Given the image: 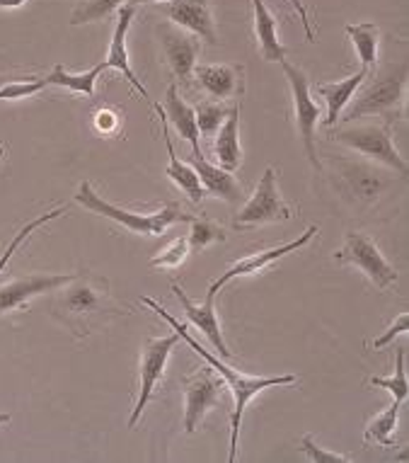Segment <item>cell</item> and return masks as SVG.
<instances>
[{"mask_svg": "<svg viewBox=\"0 0 409 463\" xmlns=\"http://www.w3.org/2000/svg\"><path fill=\"white\" fill-rule=\"evenodd\" d=\"M51 313L76 337H88L114 318L126 313L112 294L105 277L98 274H76L69 284L53 288Z\"/></svg>", "mask_w": 409, "mask_h": 463, "instance_id": "6da1fadb", "label": "cell"}, {"mask_svg": "<svg viewBox=\"0 0 409 463\" xmlns=\"http://www.w3.org/2000/svg\"><path fill=\"white\" fill-rule=\"evenodd\" d=\"M145 306H151L153 311L158 313L160 318L165 320V323H170L172 326V330L177 335H180V340H184L187 345H190L191 350L197 352L199 357L204 359L206 364L211 366L213 372L220 373V379H226V383L230 386V393H233V412H230V454H228V461L233 463L236 461V454H237V437H240V420H243V412L245 408H247V402L255 398L257 393H262V391H266V388L272 386H286V383H296L298 376H293V373H284V376H245V373L236 372V369H230V366H226L223 362H220L218 357H213L211 352L204 350L201 345H199L194 337H191L190 333H187V326H182V323H177V320L170 316V313L163 308L160 304H155L153 298H141Z\"/></svg>", "mask_w": 409, "mask_h": 463, "instance_id": "7a4b0ae2", "label": "cell"}, {"mask_svg": "<svg viewBox=\"0 0 409 463\" xmlns=\"http://www.w3.org/2000/svg\"><path fill=\"white\" fill-rule=\"evenodd\" d=\"M78 204H83L88 212H95L99 216H105V219H112L116 223H122L126 231L131 233H144V236H163L167 228L172 226V223H190L194 216L184 212L182 206L177 204V202H165V204L160 206L158 212L153 213H136V212H126L122 206L112 204V202H107L105 197H99L98 192L92 190V184L85 180L80 187H78L76 194Z\"/></svg>", "mask_w": 409, "mask_h": 463, "instance_id": "3957f363", "label": "cell"}, {"mask_svg": "<svg viewBox=\"0 0 409 463\" xmlns=\"http://www.w3.org/2000/svg\"><path fill=\"white\" fill-rule=\"evenodd\" d=\"M404 85H407V63L400 61L397 66L390 63L376 80L366 85L349 107H344V122H354L368 114L386 117L387 124H393L404 105Z\"/></svg>", "mask_w": 409, "mask_h": 463, "instance_id": "277c9868", "label": "cell"}, {"mask_svg": "<svg viewBox=\"0 0 409 463\" xmlns=\"http://www.w3.org/2000/svg\"><path fill=\"white\" fill-rule=\"evenodd\" d=\"M279 66L286 73L288 88H291V98H293V114H296V127L298 134H301V141H303V151L311 160V165L315 170H322V163L318 158V151H315V129H318L320 122V105L312 102L311 98V80L305 76L303 69H298L293 63H288L286 59L279 61Z\"/></svg>", "mask_w": 409, "mask_h": 463, "instance_id": "5b68a950", "label": "cell"}, {"mask_svg": "<svg viewBox=\"0 0 409 463\" xmlns=\"http://www.w3.org/2000/svg\"><path fill=\"white\" fill-rule=\"evenodd\" d=\"M293 219L291 206L284 202L279 187H276V170L266 167L265 175L259 177V184L255 194L247 199V204L236 213L233 228L245 231V228L265 226V223H279V221Z\"/></svg>", "mask_w": 409, "mask_h": 463, "instance_id": "8992f818", "label": "cell"}, {"mask_svg": "<svg viewBox=\"0 0 409 463\" xmlns=\"http://www.w3.org/2000/svg\"><path fill=\"white\" fill-rule=\"evenodd\" d=\"M334 260L341 265H354L376 284V288L386 291L387 287H393L397 281V272L393 265L383 258V252L378 250V245L373 243L371 238L358 231H349L344 248L334 252Z\"/></svg>", "mask_w": 409, "mask_h": 463, "instance_id": "52a82bcc", "label": "cell"}, {"mask_svg": "<svg viewBox=\"0 0 409 463\" xmlns=\"http://www.w3.org/2000/svg\"><path fill=\"white\" fill-rule=\"evenodd\" d=\"M180 342V335H165V337H148L144 342V354H141V386H138L136 408L131 412L129 427L134 430L136 422L144 415L145 405L153 398V391L158 386V381L165 376L167 359L172 354L174 345Z\"/></svg>", "mask_w": 409, "mask_h": 463, "instance_id": "ba28073f", "label": "cell"}, {"mask_svg": "<svg viewBox=\"0 0 409 463\" xmlns=\"http://www.w3.org/2000/svg\"><path fill=\"white\" fill-rule=\"evenodd\" d=\"M337 141L349 146L351 151H358L373 160L386 163L387 167L397 170L402 177H407V160L402 158L395 148L390 131L383 127H357V129H344L337 134Z\"/></svg>", "mask_w": 409, "mask_h": 463, "instance_id": "9c48e42d", "label": "cell"}, {"mask_svg": "<svg viewBox=\"0 0 409 463\" xmlns=\"http://www.w3.org/2000/svg\"><path fill=\"white\" fill-rule=\"evenodd\" d=\"M184 388V432L194 434L201 420L211 408L220 405V381L213 376V369H201L182 379Z\"/></svg>", "mask_w": 409, "mask_h": 463, "instance_id": "30bf717a", "label": "cell"}, {"mask_svg": "<svg viewBox=\"0 0 409 463\" xmlns=\"http://www.w3.org/2000/svg\"><path fill=\"white\" fill-rule=\"evenodd\" d=\"M76 274H24L20 279L5 281L0 284V313L15 311V308H23L27 306V301H32L39 294H51L53 288L69 284Z\"/></svg>", "mask_w": 409, "mask_h": 463, "instance_id": "8fae6325", "label": "cell"}, {"mask_svg": "<svg viewBox=\"0 0 409 463\" xmlns=\"http://www.w3.org/2000/svg\"><path fill=\"white\" fill-rule=\"evenodd\" d=\"M158 37L172 76L177 80H187L197 66V56L201 52L199 39L194 34H187L184 30H177V24H160Z\"/></svg>", "mask_w": 409, "mask_h": 463, "instance_id": "7c38bea8", "label": "cell"}, {"mask_svg": "<svg viewBox=\"0 0 409 463\" xmlns=\"http://www.w3.org/2000/svg\"><path fill=\"white\" fill-rule=\"evenodd\" d=\"M315 233H318V228L311 226V228H308V231H305L303 236L298 238V241H291V243L281 245V248H269V250L252 252V255H247V258L237 260L236 265H230V267H228L226 272L220 274L218 279L213 281L211 287H209V294H206V297L216 298V294H218L220 288L226 287L228 281L237 279V277H245V274H255V272H259V269H265L266 265H272L274 260L284 258V255H288V252L301 250V248H305V245L311 243L312 238H315Z\"/></svg>", "mask_w": 409, "mask_h": 463, "instance_id": "4fadbf2b", "label": "cell"}, {"mask_svg": "<svg viewBox=\"0 0 409 463\" xmlns=\"http://www.w3.org/2000/svg\"><path fill=\"white\" fill-rule=\"evenodd\" d=\"M163 15L170 17L177 27L191 32L194 37L209 42L211 46L218 44V34H216V23H213L209 0H167Z\"/></svg>", "mask_w": 409, "mask_h": 463, "instance_id": "5bb4252c", "label": "cell"}, {"mask_svg": "<svg viewBox=\"0 0 409 463\" xmlns=\"http://www.w3.org/2000/svg\"><path fill=\"white\" fill-rule=\"evenodd\" d=\"M191 76L197 78L201 90L213 99H237L245 92V69L236 63H201L194 66Z\"/></svg>", "mask_w": 409, "mask_h": 463, "instance_id": "9a60e30c", "label": "cell"}, {"mask_svg": "<svg viewBox=\"0 0 409 463\" xmlns=\"http://www.w3.org/2000/svg\"><path fill=\"white\" fill-rule=\"evenodd\" d=\"M134 15H136V8H134V5H124V8H119V20L114 24L112 44H109V53H107L105 66L107 71L116 69L119 73H124V78L129 80L131 88L153 107L155 105V99L151 98V92L145 90V85L136 78V73H134V69H131L129 63V52H126V34H129L131 30V20H134Z\"/></svg>", "mask_w": 409, "mask_h": 463, "instance_id": "2e32d148", "label": "cell"}, {"mask_svg": "<svg viewBox=\"0 0 409 463\" xmlns=\"http://www.w3.org/2000/svg\"><path fill=\"white\" fill-rule=\"evenodd\" d=\"M341 183V192L347 197L357 199V202H376V199L387 190V180L380 173L371 167L361 165V163H341L339 173H337Z\"/></svg>", "mask_w": 409, "mask_h": 463, "instance_id": "e0dca14e", "label": "cell"}, {"mask_svg": "<svg viewBox=\"0 0 409 463\" xmlns=\"http://www.w3.org/2000/svg\"><path fill=\"white\" fill-rule=\"evenodd\" d=\"M172 291H174V297H177V301H180V306L184 308V313H187V320L194 323V326L206 335V340L211 342L220 357L230 359V350H228L226 340H223V335H220L218 316H216V308H213V301H216V298L206 297L204 304H194V301L184 294L182 287H177V284H174Z\"/></svg>", "mask_w": 409, "mask_h": 463, "instance_id": "ac0fdd59", "label": "cell"}, {"mask_svg": "<svg viewBox=\"0 0 409 463\" xmlns=\"http://www.w3.org/2000/svg\"><path fill=\"white\" fill-rule=\"evenodd\" d=\"M153 109L158 112L160 122H163V141H165L167 146V156H170V165L165 167V177H170L180 190L187 194V197L194 202V204H201L206 197V190L201 187V180H199V175L194 173V167L187 165V163H182V160L177 158V153H174V146H172V138H170V129H167V122L165 117H163V107L155 102L153 105Z\"/></svg>", "mask_w": 409, "mask_h": 463, "instance_id": "d6986e66", "label": "cell"}, {"mask_svg": "<svg viewBox=\"0 0 409 463\" xmlns=\"http://www.w3.org/2000/svg\"><path fill=\"white\" fill-rule=\"evenodd\" d=\"M191 167H194V173L201 180V187L206 190V194H211V197L226 199L230 204H237L240 199H243V187L237 183L233 173H228L223 167L211 165L209 160L204 158V153H199V156H191Z\"/></svg>", "mask_w": 409, "mask_h": 463, "instance_id": "ffe728a7", "label": "cell"}, {"mask_svg": "<svg viewBox=\"0 0 409 463\" xmlns=\"http://www.w3.org/2000/svg\"><path fill=\"white\" fill-rule=\"evenodd\" d=\"M160 107H163V117H165V122L172 124L174 131L190 141L191 153L199 156V153H201V146H199V137H201V134H199V127H197V114H194V107H190L182 98H180L177 85H170V88H167V95Z\"/></svg>", "mask_w": 409, "mask_h": 463, "instance_id": "44dd1931", "label": "cell"}, {"mask_svg": "<svg viewBox=\"0 0 409 463\" xmlns=\"http://www.w3.org/2000/svg\"><path fill=\"white\" fill-rule=\"evenodd\" d=\"M368 76V71L361 69L357 71L354 76L344 78V80H337V83H318L315 85V92L322 95L327 102V119H325V127L327 129H332L337 119H339V114L344 112V107L351 102L354 98V92L361 88V83L366 80Z\"/></svg>", "mask_w": 409, "mask_h": 463, "instance_id": "7402d4cb", "label": "cell"}, {"mask_svg": "<svg viewBox=\"0 0 409 463\" xmlns=\"http://www.w3.org/2000/svg\"><path fill=\"white\" fill-rule=\"evenodd\" d=\"M252 10H255V34H257L262 59L274 63L284 61L288 49L281 44L279 30H276V17L269 13L265 0H252Z\"/></svg>", "mask_w": 409, "mask_h": 463, "instance_id": "603a6c76", "label": "cell"}, {"mask_svg": "<svg viewBox=\"0 0 409 463\" xmlns=\"http://www.w3.org/2000/svg\"><path fill=\"white\" fill-rule=\"evenodd\" d=\"M237 124H240V105L236 102L230 107L226 122L220 124L216 146H213L218 167H223L228 173H233V170L243 165V151H240V141H237Z\"/></svg>", "mask_w": 409, "mask_h": 463, "instance_id": "cb8c5ba5", "label": "cell"}, {"mask_svg": "<svg viewBox=\"0 0 409 463\" xmlns=\"http://www.w3.org/2000/svg\"><path fill=\"white\" fill-rule=\"evenodd\" d=\"M107 71L105 61H99L98 66H92L88 73H69L63 66H53V71L44 78L46 85H59V88H66L70 92H80V95H88L92 98L95 95V83L98 78Z\"/></svg>", "mask_w": 409, "mask_h": 463, "instance_id": "d4e9b609", "label": "cell"}, {"mask_svg": "<svg viewBox=\"0 0 409 463\" xmlns=\"http://www.w3.org/2000/svg\"><path fill=\"white\" fill-rule=\"evenodd\" d=\"M351 42H354V49H357L358 59H361V69L371 71L378 61V39L380 30L373 23H361V24H347L344 27Z\"/></svg>", "mask_w": 409, "mask_h": 463, "instance_id": "484cf974", "label": "cell"}, {"mask_svg": "<svg viewBox=\"0 0 409 463\" xmlns=\"http://www.w3.org/2000/svg\"><path fill=\"white\" fill-rule=\"evenodd\" d=\"M404 401H397L395 398L393 405L387 408L386 412H380V415H376V418L366 425V434L364 439L371 444V441H376V444H380V447H395V439H393V430L395 425H397V415H400V405Z\"/></svg>", "mask_w": 409, "mask_h": 463, "instance_id": "4316f807", "label": "cell"}, {"mask_svg": "<svg viewBox=\"0 0 409 463\" xmlns=\"http://www.w3.org/2000/svg\"><path fill=\"white\" fill-rule=\"evenodd\" d=\"M124 0H80L70 15V24H88V23H99L112 15L114 10L122 8Z\"/></svg>", "mask_w": 409, "mask_h": 463, "instance_id": "83f0119b", "label": "cell"}, {"mask_svg": "<svg viewBox=\"0 0 409 463\" xmlns=\"http://www.w3.org/2000/svg\"><path fill=\"white\" fill-rule=\"evenodd\" d=\"M190 223L191 231L187 236L190 250H201V248H209L211 243H223L226 241V233L216 221L206 219V216H194Z\"/></svg>", "mask_w": 409, "mask_h": 463, "instance_id": "f1b7e54d", "label": "cell"}, {"mask_svg": "<svg viewBox=\"0 0 409 463\" xmlns=\"http://www.w3.org/2000/svg\"><path fill=\"white\" fill-rule=\"evenodd\" d=\"M404 347H400L397 350V354H395V359H397V364H395V373L393 376H373L368 383H371L373 388H386V391H390L393 393V398H397V401H407V393H409V383H407V369H404Z\"/></svg>", "mask_w": 409, "mask_h": 463, "instance_id": "f546056e", "label": "cell"}, {"mask_svg": "<svg viewBox=\"0 0 409 463\" xmlns=\"http://www.w3.org/2000/svg\"><path fill=\"white\" fill-rule=\"evenodd\" d=\"M194 114H197L199 134L211 137V134H216V131L220 129V124L226 122V117L230 114V107L216 105V102H201V105L194 109Z\"/></svg>", "mask_w": 409, "mask_h": 463, "instance_id": "4dcf8cb0", "label": "cell"}, {"mask_svg": "<svg viewBox=\"0 0 409 463\" xmlns=\"http://www.w3.org/2000/svg\"><path fill=\"white\" fill-rule=\"evenodd\" d=\"M63 213H66V206H56V209H51V212L42 213L39 219L30 221L27 226L20 228V231H17V236L13 238V243L8 245V250L3 252V258H0V272H3V267L8 265V260L13 258V252H15L17 248H20V245H23L24 241H27V238H30L32 233H34V231H37V228H42V226H44V223H49V221L59 219V216H63Z\"/></svg>", "mask_w": 409, "mask_h": 463, "instance_id": "1f68e13d", "label": "cell"}, {"mask_svg": "<svg viewBox=\"0 0 409 463\" xmlns=\"http://www.w3.org/2000/svg\"><path fill=\"white\" fill-rule=\"evenodd\" d=\"M46 88V80L39 78H13L10 83L0 88V99H20V98H32Z\"/></svg>", "mask_w": 409, "mask_h": 463, "instance_id": "d6a6232c", "label": "cell"}, {"mask_svg": "<svg viewBox=\"0 0 409 463\" xmlns=\"http://www.w3.org/2000/svg\"><path fill=\"white\" fill-rule=\"evenodd\" d=\"M190 255V243L187 238H174L172 243L167 245V250H163L160 255L151 260L153 267H180Z\"/></svg>", "mask_w": 409, "mask_h": 463, "instance_id": "836d02e7", "label": "cell"}, {"mask_svg": "<svg viewBox=\"0 0 409 463\" xmlns=\"http://www.w3.org/2000/svg\"><path fill=\"white\" fill-rule=\"evenodd\" d=\"M301 449H303L305 454L311 456L312 461H318V463H351L354 461L351 456L332 454V451H327V449L318 447V441L312 439L311 434H305L303 439H301Z\"/></svg>", "mask_w": 409, "mask_h": 463, "instance_id": "e575fe53", "label": "cell"}, {"mask_svg": "<svg viewBox=\"0 0 409 463\" xmlns=\"http://www.w3.org/2000/svg\"><path fill=\"white\" fill-rule=\"evenodd\" d=\"M407 326H409V318H407V313H400L397 318L390 323V327H387L386 333L380 335V337H376V342H373V347L376 350H380V347H386V345H390V342L397 337V335L402 333H407Z\"/></svg>", "mask_w": 409, "mask_h": 463, "instance_id": "d590c367", "label": "cell"}, {"mask_svg": "<svg viewBox=\"0 0 409 463\" xmlns=\"http://www.w3.org/2000/svg\"><path fill=\"white\" fill-rule=\"evenodd\" d=\"M95 124L102 134H112V131L119 129V117L112 112V109H99L95 114Z\"/></svg>", "mask_w": 409, "mask_h": 463, "instance_id": "8d00e7d4", "label": "cell"}, {"mask_svg": "<svg viewBox=\"0 0 409 463\" xmlns=\"http://www.w3.org/2000/svg\"><path fill=\"white\" fill-rule=\"evenodd\" d=\"M293 8L298 10V15H301V23H303L305 27V37H308V42H312V37H315V32H312V24H311V17H308V10H305V5L301 3V0H288Z\"/></svg>", "mask_w": 409, "mask_h": 463, "instance_id": "74e56055", "label": "cell"}, {"mask_svg": "<svg viewBox=\"0 0 409 463\" xmlns=\"http://www.w3.org/2000/svg\"><path fill=\"white\" fill-rule=\"evenodd\" d=\"M24 0H0V8H20Z\"/></svg>", "mask_w": 409, "mask_h": 463, "instance_id": "f35d334b", "label": "cell"}, {"mask_svg": "<svg viewBox=\"0 0 409 463\" xmlns=\"http://www.w3.org/2000/svg\"><path fill=\"white\" fill-rule=\"evenodd\" d=\"M145 3H158V0H129V5H134V8L136 5H145Z\"/></svg>", "mask_w": 409, "mask_h": 463, "instance_id": "ab89813d", "label": "cell"}, {"mask_svg": "<svg viewBox=\"0 0 409 463\" xmlns=\"http://www.w3.org/2000/svg\"><path fill=\"white\" fill-rule=\"evenodd\" d=\"M8 422H10L8 412H0V425H8Z\"/></svg>", "mask_w": 409, "mask_h": 463, "instance_id": "60d3db41", "label": "cell"}, {"mask_svg": "<svg viewBox=\"0 0 409 463\" xmlns=\"http://www.w3.org/2000/svg\"><path fill=\"white\" fill-rule=\"evenodd\" d=\"M10 80H13V78H8V76H0V88H3V85H5V83H10Z\"/></svg>", "mask_w": 409, "mask_h": 463, "instance_id": "b9f144b4", "label": "cell"}, {"mask_svg": "<svg viewBox=\"0 0 409 463\" xmlns=\"http://www.w3.org/2000/svg\"><path fill=\"white\" fill-rule=\"evenodd\" d=\"M3 156H5V146L0 144V158H3Z\"/></svg>", "mask_w": 409, "mask_h": 463, "instance_id": "7bdbcfd3", "label": "cell"}]
</instances>
